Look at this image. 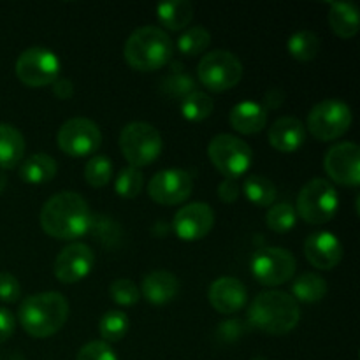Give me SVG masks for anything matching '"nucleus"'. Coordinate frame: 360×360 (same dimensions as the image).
<instances>
[{
    "label": "nucleus",
    "mask_w": 360,
    "mask_h": 360,
    "mask_svg": "<svg viewBox=\"0 0 360 360\" xmlns=\"http://www.w3.org/2000/svg\"><path fill=\"white\" fill-rule=\"evenodd\" d=\"M143 183H144V176L143 172L139 171L137 167H123L122 171L118 172L116 176V183H115V188L116 193L123 199H134L141 193L143 190Z\"/></svg>",
    "instance_id": "obj_32"
},
{
    "label": "nucleus",
    "mask_w": 360,
    "mask_h": 360,
    "mask_svg": "<svg viewBox=\"0 0 360 360\" xmlns=\"http://www.w3.org/2000/svg\"><path fill=\"white\" fill-rule=\"evenodd\" d=\"M172 51L174 44L167 32L153 25L134 30L123 48V55L129 65L143 72L164 67L171 60Z\"/></svg>",
    "instance_id": "obj_4"
},
{
    "label": "nucleus",
    "mask_w": 360,
    "mask_h": 360,
    "mask_svg": "<svg viewBox=\"0 0 360 360\" xmlns=\"http://www.w3.org/2000/svg\"><path fill=\"white\" fill-rule=\"evenodd\" d=\"M21 295L20 281L9 273H0V301L16 302Z\"/></svg>",
    "instance_id": "obj_38"
},
{
    "label": "nucleus",
    "mask_w": 360,
    "mask_h": 360,
    "mask_svg": "<svg viewBox=\"0 0 360 360\" xmlns=\"http://www.w3.org/2000/svg\"><path fill=\"white\" fill-rule=\"evenodd\" d=\"M304 255L311 266L329 271L334 269L343 259V246L333 232H313L304 241Z\"/></svg>",
    "instance_id": "obj_17"
},
{
    "label": "nucleus",
    "mask_w": 360,
    "mask_h": 360,
    "mask_svg": "<svg viewBox=\"0 0 360 360\" xmlns=\"http://www.w3.org/2000/svg\"><path fill=\"white\" fill-rule=\"evenodd\" d=\"M306 141V129L301 120L294 116H281L271 125L269 143L278 151L290 153L299 150Z\"/></svg>",
    "instance_id": "obj_19"
},
{
    "label": "nucleus",
    "mask_w": 360,
    "mask_h": 360,
    "mask_svg": "<svg viewBox=\"0 0 360 360\" xmlns=\"http://www.w3.org/2000/svg\"><path fill=\"white\" fill-rule=\"evenodd\" d=\"M98 330L105 343H116V341L123 340L129 330V316L120 309H111V311L104 313V316L101 319Z\"/></svg>",
    "instance_id": "obj_30"
},
{
    "label": "nucleus",
    "mask_w": 360,
    "mask_h": 360,
    "mask_svg": "<svg viewBox=\"0 0 360 360\" xmlns=\"http://www.w3.org/2000/svg\"><path fill=\"white\" fill-rule=\"evenodd\" d=\"M76 360H118V357L105 341H90L77 352Z\"/></svg>",
    "instance_id": "obj_36"
},
{
    "label": "nucleus",
    "mask_w": 360,
    "mask_h": 360,
    "mask_svg": "<svg viewBox=\"0 0 360 360\" xmlns=\"http://www.w3.org/2000/svg\"><path fill=\"white\" fill-rule=\"evenodd\" d=\"M157 14L169 30H185L193 18V6L188 0H167L158 4Z\"/></svg>",
    "instance_id": "obj_25"
},
{
    "label": "nucleus",
    "mask_w": 360,
    "mask_h": 360,
    "mask_svg": "<svg viewBox=\"0 0 360 360\" xmlns=\"http://www.w3.org/2000/svg\"><path fill=\"white\" fill-rule=\"evenodd\" d=\"M39 220L46 234L55 239L81 238L94 224L90 206L76 192H60L49 197Z\"/></svg>",
    "instance_id": "obj_1"
},
{
    "label": "nucleus",
    "mask_w": 360,
    "mask_h": 360,
    "mask_svg": "<svg viewBox=\"0 0 360 360\" xmlns=\"http://www.w3.org/2000/svg\"><path fill=\"white\" fill-rule=\"evenodd\" d=\"M4 186H6V176H4V172L0 171V192L4 190Z\"/></svg>",
    "instance_id": "obj_43"
},
{
    "label": "nucleus",
    "mask_w": 360,
    "mask_h": 360,
    "mask_svg": "<svg viewBox=\"0 0 360 360\" xmlns=\"http://www.w3.org/2000/svg\"><path fill=\"white\" fill-rule=\"evenodd\" d=\"M301 309L290 294L267 290L257 295L248 308V320L253 327L269 334H287L299 323Z\"/></svg>",
    "instance_id": "obj_3"
},
{
    "label": "nucleus",
    "mask_w": 360,
    "mask_h": 360,
    "mask_svg": "<svg viewBox=\"0 0 360 360\" xmlns=\"http://www.w3.org/2000/svg\"><path fill=\"white\" fill-rule=\"evenodd\" d=\"M243 192H245L246 199L252 200L255 206L267 207L276 200V186L266 176H248L243 181Z\"/></svg>",
    "instance_id": "obj_27"
},
{
    "label": "nucleus",
    "mask_w": 360,
    "mask_h": 360,
    "mask_svg": "<svg viewBox=\"0 0 360 360\" xmlns=\"http://www.w3.org/2000/svg\"><path fill=\"white\" fill-rule=\"evenodd\" d=\"M109 295L120 306H132L141 297L137 285L129 278H120V280L112 281L109 287Z\"/></svg>",
    "instance_id": "obj_35"
},
{
    "label": "nucleus",
    "mask_w": 360,
    "mask_h": 360,
    "mask_svg": "<svg viewBox=\"0 0 360 360\" xmlns=\"http://www.w3.org/2000/svg\"><path fill=\"white\" fill-rule=\"evenodd\" d=\"M214 225V211L206 202H192L174 214L172 227L183 241H199Z\"/></svg>",
    "instance_id": "obj_16"
},
{
    "label": "nucleus",
    "mask_w": 360,
    "mask_h": 360,
    "mask_svg": "<svg viewBox=\"0 0 360 360\" xmlns=\"http://www.w3.org/2000/svg\"><path fill=\"white\" fill-rule=\"evenodd\" d=\"M16 74L21 83L27 86L37 88L53 84L58 79L60 58L51 49L32 46L18 56Z\"/></svg>",
    "instance_id": "obj_10"
},
{
    "label": "nucleus",
    "mask_w": 360,
    "mask_h": 360,
    "mask_svg": "<svg viewBox=\"0 0 360 360\" xmlns=\"http://www.w3.org/2000/svg\"><path fill=\"white\" fill-rule=\"evenodd\" d=\"M211 42V34L207 28L197 27L192 28H186V30L181 32L178 39V49L183 53V55H188V56H195L200 55L204 49L210 46Z\"/></svg>",
    "instance_id": "obj_31"
},
{
    "label": "nucleus",
    "mask_w": 360,
    "mask_h": 360,
    "mask_svg": "<svg viewBox=\"0 0 360 360\" xmlns=\"http://www.w3.org/2000/svg\"><path fill=\"white\" fill-rule=\"evenodd\" d=\"M162 146L164 141L160 132L148 122L127 123L120 134V148L132 167L139 169L157 160Z\"/></svg>",
    "instance_id": "obj_5"
},
{
    "label": "nucleus",
    "mask_w": 360,
    "mask_h": 360,
    "mask_svg": "<svg viewBox=\"0 0 360 360\" xmlns=\"http://www.w3.org/2000/svg\"><path fill=\"white\" fill-rule=\"evenodd\" d=\"M232 129L241 134H257L266 127L267 111L255 101H243L231 109L229 115Z\"/></svg>",
    "instance_id": "obj_21"
},
{
    "label": "nucleus",
    "mask_w": 360,
    "mask_h": 360,
    "mask_svg": "<svg viewBox=\"0 0 360 360\" xmlns=\"http://www.w3.org/2000/svg\"><path fill=\"white\" fill-rule=\"evenodd\" d=\"M288 53L299 62H309L315 58L320 51V39L311 30H297L288 37L287 42Z\"/></svg>",
    "instance_id": "obj_28"
},
{
    "label": "nucleus",
    "mask_w": 360,
    "mask_h": 360,
    "mask_svg": "<svg viewBox=\"0 0 360 360\" xmlns=\"http://www.w3.org/2000/svg\"><path fill=\"white\" fill-rule=\"evenodd\" d=\"M295 221H297V213H295V207L288 202L274 204L266 214L267 227L276 232L290 231L294 229Z\"/></svg>",
    "instance_id": "obj_33"
},
{
    "label": "nucleus",
    "mask_w": 360,
    "mask_h": 360,
    "mask_svg": "<svg viewBox=\"0 0 360 360\" xmlns=\"http://www.w3.org/2000/svg\"><path fill=\"white\" fill-rule=\"evenodd\" d=\"M352 125V109L341 98H326L311 108L308 129L316 139L334 141L347 134Z\"/></svg>",
    "instance_id": "obj_9"
},
{
    "label": "nucleus",
    "mask_w": 360,
    "mask_h": 360,
    "mask_svg": "<svg viewBox=\"0 0 360 360\" xmlns=\"http://www.w3.org/2000/svg\"><path fill=\"white\" fill-rule=\"evenodd\" d=\"M239 192H241V188H239V183L236 181V179H231V178H225L224 181L220 183V186H218V197H220L224 202H236L239 197Z\"/></svg>",
    "instance_id": "obj_39"
},
{
    "label": "nucleus",
    "mask_w": 360,
    "mask_h": 360,
    "mask_svg": "<svg viewBox=\"0 0 360 360\" xmlns=\"http://www.w3.org/2000/svg\"><path fill=\"white\" fill-rule=\"evenodd\" d=\"M218 333H220L225 340H238V338L245 333V327H243L241 320H227V322L221 323Z\"/></svg>",
    "instance_id": "obj_41"
},
{
    "label": "nucleus",
    "mask_w": 360,
    "mask_h": 360,
    "mask_svg": "<svg viewBox=\"0 0 360 360\" xmlns=\"http://www.w3.org/2000/svg\"><path fill=\"white\" fill-rule=\"evenodd\" d=\"M214 102L204 91H192L181 98V112L190 122H202L213 112Z\"/></svg>",
    "instance_id": "obj_29"
},
{
    "label": "nucleus",
    "mask_w": 360,
    "mask_h": 360,
    "mask_svg": "<svg viewBox=\"0 0 360 360\" xmlns=\"http://www.w3.org/2000/svg\"><path fill=\"white\" fill-rule=\"evenodd\" d=\"M211 306L221 315H231L245 308L248 301V290L238 278L221 276L211 283L207 292Z\"/></svg>",
    "instance_id": "obj_18"
},
{
    "label": "nucleus",
    "mask_w": 360,
    "mask_h": 360,
    "mask_svg": "<svg viewBox=\"0 0 360 360\" xmlns=\"http://www.w3.org/2000/svg\"><path fill=\"white\" fill-rule=\"evenodd\" d=\"M179 290L178 278L164 269L151 271L143 280V295L151 304H165L172 301Z\"/></svg>",
    "instance_id": "obj_20"
},
{
    "label": "nucleus",
    "mask_w": 360,
    "mask_h": 360,
    "mask_svg": "<svg viewBox=\"0 0 360 360\" xmlns=\"http://www.w3.org/2000/svg\"><path fill=\"white\" fill-rule=\"evenodd\" d=\"M340 207V197L333 183L323 178H313L297 195L299 217L311 225H322L333 220Z\"/></svg>",
    "instance_id": "obj_6"
},
{
    "label": "nucleus",
    "mask_w": 360,
    "mask_h": 360,
    "mask_svg": "<svg viewBox=\"0 0 360 360\" xmlns=\"http://www.w3.org/2000/svg\"><path fill=\"white\" fill-rule=\"evenodd\" d=\"M102 143L101 129L88 118H70L60 127L58 146L69 157H86L98 150Z\"/></svg>",
    "instance_id": "obj_12"
},
{
    "label": "nucleus",
    "mask_w": 360,
    "mask_h": 360,
    "mask_svg": "<svg viewBox=\"0 0 360 360\" xmlns=\"http://www.w3.org/2000/svg\"><path fill=\"white\" fill-rule=\"evenodd\" d=\"M329 25L340 37H354L359 32V9L352 2L329 4Z\"/></svg>",
    "instance_id": "obj_24"
},
{
    "label": "nucleus",
    "mask_w": 360,
    "mask_h": 360,
    "mask_svg": "<svg viewBox=\"0 0 360 360\" xmlns=\"http://www.w3.org/2000/svg\"><path fill=\"white\" fill-rule=\"evenodd\" d=\"M112 174V162L109 160L104 155H94L90 160L86 162V167H84V179L88 181V185L91 186H101L108 185L109 179Z\"/></svg>",
    "instance_id": "obj_34"
},
{
    "label": "nucleus",
    "mask_w": 360,
    "mask_h": 360,
    "mask_svg": "<svg viewBox=\"0 0 360 360\" xmlns=\"http://www.w3.org/2000/svg\"><path fill=\"white\" fill-rule=\"evenodd\" d=\"M200 83L211 91H225L234 88L243 77V63L234 53L214 49L206 53L197 65Z\"/></svg>",
    "instance_id": "obj_7"
},
{
    "label": "nucleus",
    "mask_w": 360,
    "mask_h": 360,
    "mask_svg": "<svg viewBox=\"0 0 360 360\" xmlns=\"http://www.w3.org/2000/svg\"><path fill=\"white\" fill-rule=\"evenodd\" d=\"M162 84H164V90L167 91L169 95H172V97H186L188 94H192L193 86H195V83H193V79L190 76H186L185 72H174L172 76H169L167 79L162 81Z\"/></svg>",
    "instance_id": "obj_37"
},
{
    "label": "nucleus",
    "mask_w": 360,
    "mask_h": 360,
    "mask_svg": "<svg viewBox=\"0 0 360 360\" xmlns=\"http://www.w3.org/2000/svg\"><path fill=\"white\" fill-rule=\"evenodd\" d=\"M327 294V281L315 273H304L292 283V297L302 302L322 301Z\"/></svg>",
    "instance_id": "obj_26"
},
{
    "label": "nucleus",
    "mask_w": 360,
    "mask_h": 360,
    "mask_svg": "<svg viewBox=\"0 0 360 360\" xmlns=\"http://www.w3.org/2000/svg\"><path fill=\"white\" fill-rule=\"evenodd\" d=\"M53 94L58 98L65 101V98H70L74 95V84L70 79H56L53 83Z\"/></svg>",
    "instance_id": "obj_42"
},
{
    "label": "nucleus",
    "mask_w": 360,
    "mask_h": 360,
    "mask_svg": "<svg viewBox=\"0 0 360 360\" xmlns=\"http://www.w3.org/2000/svg\"><path fill=\"white\" fill-rule=\"evenodd\" d=\"M323 167L333 181L345 186L360 183V148L355 143H338L327 151Z\"/></svg>",
    "instance_id": "obj_14"
},
{
    "label": "nucleus",
    "mask_w": 360,
    "mask_h": 360,
    "mask_svg": "<svg viewBox=\"0 0 360 360\" xmlns=\"http://www.w3.org/2000/svg\"><path fill=\"white\" fill-rule=\"evenodd\" d=\"M69 319V302L60 292H41L23 299L18 311L21 327L34 338L58 333Z\"/></svg>",
    "instance_id": "obj_2"
},
{
    "label": "nucleus",
    "mask_w": 360,
    "mask_h": 360,
    "mask_svg": "<svg viewBox=\"0 0 360 360\" xmlns=\"http://www.w3.org/2000/svg\"><path fill=\"white\" fill-rule=\"evenodd\" d=\"M58 164L46 153H35L25 158L20 167V178L28 185H42L55 178Z\"/></svg>",
    "instance_id": "obj_23"
},
{
    "label": "nucleus",
    "mask_w": 360,
    "mask_h": 360,
    "mask_svg": "<svg viewBox=\"0 0 360 360\" xmlns=\"http://www.w3.org/2000/svg\"><path fill=\"white\" fill-rule=\"evenodd\" d=\"M252 273L266 287L283 285L294 276L295 259L288 250L278 246L260 248L252 257Z\"/></svg>",
    "instance_id": "obj_11"
},
{
    "label": "nucleus",
    "mask_w": 360,
    "mask_h": 360,
    "mask_svg": "<svg viewBox=\"0 0 360 360\" xmlns=\"http://www.w3.org/2000/svg\"><path fill=\"white\" fill-rule=\"evenodd\" d=\"M25 137L9 123H0V169H13L23 160Z\"/></svg>",
    "instance_id": "obj_22"
},
{
    "label": "nucleus",
    "mask_w": 360,
    "mask_h": 360,
    "mask_svg": "<svg viewBox=\"0 0 360 360\" xmlns=\"http://www.w3.org/2000/svg\"><path fill=\"white\" fill-rule=\"evenodd\" d=\"M94 252L84 243H70L55 259V276L62 283H77L90 274L94 267Z\"/></svg>",
    "instance_id": "obj_15"
},
{
    "label": "nucleus",
    "mask_w": 360,
    "mask_h": 360,
    "mask_svg": "<svg viewBox=\"0 0 360 360\" xmlns=\"http://www.w3.org/2000/svg\"><path fill=\"white\" fill-rule=\"evenodd\" d=\"M193 190L192 176L183 169L169 167L158 171L148 185L151 199L164 206H176L185 202Z\"/></svg>",
    "instance_id": "obj_13"
},
{
    "label": "nucleus",
    "mask_w": 360,
    "mask_h": 360,
    "mask_svg": "<svg viewBox=\"0 0 360 360\" xmlns=\"http://www.w3.org/2000/svg\"><path fill=\"white\" fill-rule=\"evenodd\" d=\"M207 155L225 178L236 179L252 165V148L232 134H218L210 141Z\"/></svg>",
    "instance_id": "obj_8"
},
{
    "label": "nucleus",
    "mask_w": 360,
    "mask_h": 360,
    "mask_svg": "<svg viewBox=\"0 0 360 360\" xmlns=\"http://www.w3.org/2000/svg\"><path fill=\"white\" fill-rule=\"evenodd\" d=\"M14 327H16V320H14L13 313L6 308H0V343L13 336Z\"/></svg>",
    "instance_id": "obj_40"
}]
</instances>
